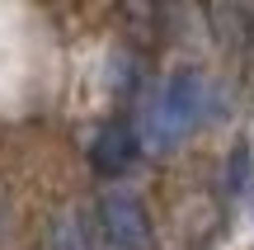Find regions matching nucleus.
<instances>
[{"instance_id": "f257e3e1", "label": "nucleus", "mask_w": 254, "mask_h": 250, "mask_svg": "<svg viewBox=\"0 0 254 250\" xmlns=\"http://www.w3.org/2000/svg\"><path fill=\"white\" fill-rule=\"evenodd\" d=\"M212 85L198 66H174L160 85H155L151 104H146L141 123V151H174L202 118H207Z\"/></svg>"}, {"instance_id": "f03ea898", "label": "nucleus", "mask_w": 254, "mask_h": 250, "mask_svg": "<svg viewBox=\"0 0 254 250\" xmlns=\"http://www.w3.org/2000/svg\"><path fill=\"white\" fill-rule=\"evenodd\" d=\"M99 232L113 250H146L151 246V217L132 189H109L99 198Z\"/></svg>"}, {"instance_id": "7ed1b4c3", "label": "nucleus", "mask_w": 254, "mask_h": 250, "mask_svg": "<svg viewBox=\"0 0 254 250\" xmlns=\"http://www.w3.org/2000/svg\"><path fill=\"white\" fill-rule=\"evenodd\" d=\"M136 161H141V132H136L127 118H113V123H104V128L94 132V142H90L94 175L118 179V175H127V170L136 166Z\"/></svg>"}, {"instance_id": "20e7f679", "label": "nucleus", "mask_w": 254, "mask_h": 250, "mask_svg": "<svg viewBox=\"0 0 254 250\" xmlns=\"http://www.w3.org/2000/svg\"><path fill=\"white\" fill-rule=\"evenodd\" d=\"M57 250H90V232H85L80 213H66L57 222Z\"/></svg>"}, {"instance_id": "39448f33", "label": "nucleus", "mask_w": 254, "mask_h": 250, "mask_svg": "<svg viewBox=\"0 0 254 250\" xmlns=\"http://www.w3.org/2000/svg\"><path fill=\"white\" fill-rule=\"evenodd\" d=\"M245 175H250V151L240 147L236 156H231V194H240V184H245Z\"/></svg>"}]
</instances>
